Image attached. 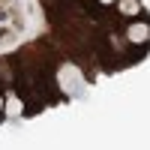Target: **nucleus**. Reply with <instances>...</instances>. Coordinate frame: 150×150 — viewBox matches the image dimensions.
Segmentation results:
<instances>
[{"label": "nucleus", "mask_w": 150, "mask_h": 150, "mask_svg": "<svg viewBox=\"0 0 150 150\" xmlns=\"http://www.w3.org/2000/svg\"><path fill=\"white\" fill-rule=\"evenodd\" d=\"M102 3H111V0H102Z\"/></svg>", "instance_id": "obj_4"}, {"label": "nucleus", "mask_w": 150, "mask_h": 150, "mask_svg": "<svg viewBox=\"0 0 150 150\" xmlns=\"http://www.w3.org/2000/svg\"><path fill=\"white\" fill-rule=\"evenodd\" d=\"M129 39H132V42H144V39H147V27H144V24L129 27Z\"/></svg>", "instance_id": "obj_1"}, {"label": "nucleus", "mask_w": 150, "mask_h": 150, "mask_svg": "<svg viewBox=\"0 0 150 150\" xmlns=\"http://www.w3.org/2000/svg\"><path fill=\"white\" fill-rule=\"evenodd\" d=\"M6 111H9V117H15V114H21V102H18V99H9V105H6Z\"/></svg>", "instance_id": "obj_2"}, {"label": "nucleus", "mask_w": 150, "mask_h": 150, "mask_svg": "<svg viewBox=\"0 0 150 150\" xmlns=\"http://www.w3.org/2000/svg\"><path fill=\"white\" fill-rule=\"evenodd\" d=\"M120 9L126 12V15H132V12H138V3H135V0H123V3H120Z\"/></svg>", "instance_id": "obj_3"}]
</instances>
